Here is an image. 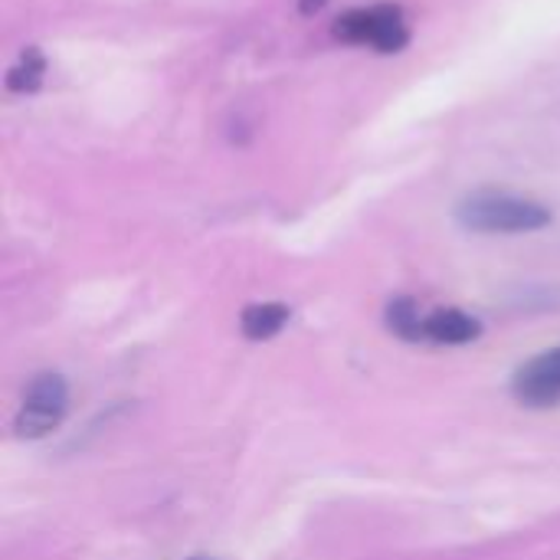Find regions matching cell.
<instances>
[{
	"mask_svg": "<svg viewBox=\"0 0 560 560\" xmlns=\"http://www.w3.org/2000/svg\"><path fill=\"white\" fill-rule=\"evenodd\" d=\"M479 335H482V325L459 308H436L433 315L423 318V341H430V345L456 348V345L476 341Z\"/></svg>",
	"mask_w": 560,
	"mask_h": 560,
	"instance_id": "5",
	"label": "cell"
},
{
	"mask_svg": "<svg viewBox=\"0 0 560 560\" xmlns=\"http://www.w3.org/2000/svg\"><path fill=\"white\" fill-rule=\"evenodd\" d=\"M387 325L394 335L407 341H423V315L413 299H394L387 305Z\"/></svg>",
	"mask_w": 560,
	"mask_h": 560,
	"instance_id": "8",
	"label": "cell"
},
{
	"mask_svg": "<svg viewBox=\"0 0 560 560\" xmlns=\"http://www.w3.org/2000/svg\"><path fill=\"white\" fill-rule=\"evenodd\" d=\"M43 72H46V59H43L39 49L30 46V49H23L20 59L10 66V72H7V89H10V92H36L39 82H43Z\"/></svg>",
	"mask_w": 560,
	"mask_h": 560,
	"instance_id": "7",
	"label": "cell"
},
{
	"mask_svg": "<svg viewBox=\"0 0 560 560\" xmlns=\"http://www.w3.org/2000/svg\"><path fill=\"white\" fill-rule=\"evenodd\" d=\"M69 407V387L59 374H36L23 394L20 413L13 420L16 436L23 440H39L49 430H56L66 417Z\"/></svg>",
	"mask_w": 560,
	"mask_h": 560,
	"instance_id": "3",
	"label": "cell"
},
{
	"mask_svg": "<svg viewBox=\"0 0 560 560\" xmlns=\"http://www.w3.org/2000/svg\"><path fill=\"white\" fill-rule=\"evenodd\" d=\"M194 560H210V558H194Z\"/></svg>",
	"mask_w": 560,
	"mask_h": 560,
	"instance_id": "10",
	"label": "cell"
},
{
	"mask_svg": "<svg viewBox=\"0 0 560 560\" xmlns=\"http://www.w3.org/2000/svg\"><path fill=\"white\" fill-rule=\"evenodd\" d=\"M512 394L528 407H558L560 404V348L532 358L518 368Z\"/></svg>",
	"mask_w": 560,
	"mask_h": 560,
	"instance_id": "4",
	"label": "cell"
},
{
	"mask_svg": "<svg viewBox=\"0 0 560 560\" xmlns=\"http://www.w3.org/2000/svg\"><path fill=\"white\" fill-rule=\"evenodd\" d=\"M335 36L354 46H371L377 52H400L410 39V30L397 3H374L338 16Z\"/></svg>",
	"mask_w": 560,
	"mask_h": 560,
	"instance_id": "2",
	"label": "cell"
},
{
	"mask_svg": "<svg viewBox=\"0 0 560 560\" xmlns=\"http://www.w3.org/2000/svg\"><path fill=\"white\" fill-rule=\"evenodd\" d=\"M289 315L292 312L279 302H259V305L243 308L240 328L249 341H266V338H276L289 325Z\"/></svg>",
	"mask_w": 560,
	"mask_h": 560,
	"instance_id": "6",
	"label": "cell"
},
{
	"mask_svg": "<svg viewBox=\"0 0 560 560\" xmlns=\"http://www.w3.org/2000/svg\"><path fill=\"white\" fill-rule=\"evenodd\" d=\"M325 3H328V0H299V10H302V13H315V10H322Z\"/></svg>",
	"mask_w": 560,
	"mask_h": 560,
	"instance_id": "9",
	"label": "cell"
},
{
	"mask_svg": "<svg viewBox=\"0 0 560 560\" xmlns=\"http://www.w3.org/2000/svg\"><path fill=\"white\" fill-rule=\"evenodd\" d=\"M456 220L472 233H535L545 230L555 213L528 197L505 190H479L459 200Z\"/></svg>",
	"mask_w": 560,
	"mask_h": 560,
	"instance_id": "1",
	"label": "cell"
}]
</instances>
